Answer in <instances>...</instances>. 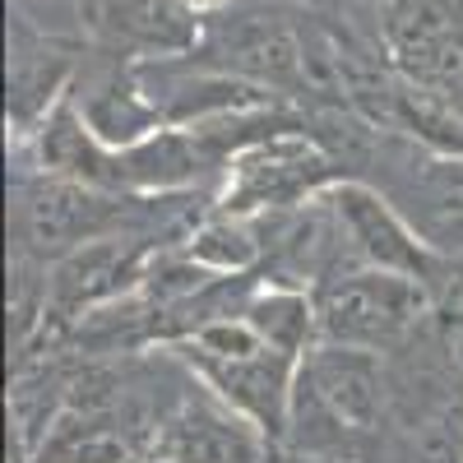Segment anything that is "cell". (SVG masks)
Instances as JSON below:
<instances>
[{
    "label": "cell",
    "mask_w": 463,
    "mask_h": 463,
    "mask_svg": "<svg viewBox=\"0 0 463 463\" xmlns=\"http://www.w3.org/2000/svg\"><path fill=\"white\" fill-rule=\"evenodd\" d=\"M176 357L195 371V380L209 394H218L227 408H237L246 421H255L274 445L288 440L301 357L269 343L246 316L200 325L195 334L176 343Z\"/></svg>",
    "instance_id": "1"
},
{
    "label": "cell",
    "mask_w": 463,
    "mask_h": 463,
    "mask_svg": "<svg viewBox=\"0 0 463 463\" xmlns=\"http://www.w3.org/2000/svg\"><path fill=\"white\" fill-rule=\"evenodd\" d=\"M380 408H384V371L375 347L320 338L301 357L288 436L306 421H325V427L338 431V440H353L375 431Z\"/></svg>",
    "instance_id": "2"
},
{
    "label": "cell",
    "mask_w": 463,
    "mask_h": 463,
    "mask_svg": "<svg viewBox=\"0 0 463 463\" xmlns=\"http://www.w3.org/2000/svg\"><path fill=\"white\" fill-rule=\"evenodd\" d=\"M320 338L357 343V347H390L408 338L427 316H436L431 283L412 274H390V269H357L329 283L320 297Z\"/></svg>",
    "instance_id": "3"
},
{
    "label": "cell",
    "mask_w": 463,
    "mask_h": 463,
    "mask_svg": "<svg viewBox=\"0 0 463 463\" xmlns=\"http://www.w3.org/2000/svg\"><path fill=\"white\" fill-rule=\"evenodd\" d=\"M329 158L320 144H311L297 130H274L227 158V185H222V213H260V209H283L306 204L334 181Z\"/></svg>",
    "instance_id": "4"
},
{
    "label": "cell",
    "mask_w": 463,
    "mask_h": 463,
    "mask_svg": "<svg viewBox=\"0 0 463 463\" xmlns=\"http://www.w3.org/2000/svg\"><path fill=\"white\" fill-rule=\"evenodd\" d=\"M320 204H329V213L338 218V232L347 237V246L357 250V260L366 269H390V274H412L421 283L440 279V250L436 241H427L421 232L380 195L366 181H329L320 195Z\"/></svg>",
    "instance_id": "5"
},
{
    "label": "cell",
    "mask_w": 463,
    "mask_h": 463,
    "mask_svg": "<svg viewBox=\"0 0 463 463\" xmlns=\"http://www.w3.org/2000/svg\"><path fill=\"white\" fill-rule=\"evenodd\" d=\"M380 37L408 84L463 93V14L454 0H384Z\"/></svg>",
    "instance_id": "6"
},
{
    "label": "cell",
    "mask_w": 463,
    "mask_h": 463,
    "mask_svg": "<svg viewBox=\"0 0 463 463\" xmlns=\"http://www.w3.org/2000/svg\"><path fill=\"white\" fill-rule=\"evenodd\" d=\"M153 463H269L274 440L218 394L181 403L148 445Z\"/></svg>",
    "instance_id": "7"
},
{
    "label": "cell",
    "mask_w": 463,
    "mask_h": 463,
    "mask_svg": "<svg viewBox=\"0 0 463 463\" xmlns=\"http://www.w3.org/2000/svg\"><path fill=\"white\" fill-rule=\"evenodd\" d=\"M148 274V246L135 237H93L61 255L52 274V311L80 316L93 306H107L126 297L130 288H144Z\"/></svg>",
    "instance_id": "8"
},
{
    "label": "cell",
    "mask_w": 463,
    "mask_h": 463,
    "mask_svg": "<svg viewBox=\"0 0 463 463\" xmlns=\"http://www.w3.org/2000/svg\"><path fill=\"white\" fill-rule=\"evenodd\" d=\"M24 218H28V237L37 241V250L70 255L74 246L107 237V222L116 218V190H98V185L47 172V181H37L28 190Z\"/></svg>",
    "instance_id": "9"
},
{
    "label": "cell",
    "mask_w": 463,
    "mask_h": 463,
    "mask_svg": "<svg viewBox=\"0 0 463 463\" xmlns=\"http://www.w3.org/2000/svg\"><path fill=\"white\" fill-rule=\"evenodd\" d=\"M384 126H394V130L412 135L417 144H427L436 158H463V107H454V98H445L436 89L399 80L390 93Z\"/></svg>",
    "instance_id": "10"
},
{
    "label": "cell",
    "mask_w": 463,
    "mask_h": 463,
    "mask_svg": "<svg viewBox=\"0 0 463 463\" xmlns=\"http://www.w3.org/2000/svg\"><path fill=\"white\" fill-rule=\"evenodd\" d=\"M241 316L269 343H279L283 353H292V357H306L320 343V306H316V297H306L301 288L264 283V288L250 292V301L241 306Z\"/></svg>",
    "instance_id": "11"
},
{
    "label": "cell",
    "mask_w": 463,
    "mask_h": 463,
    "mask_svg": "<svg viewBox=\"0 0 463 463\" xmlns=\"http://www.w3.org/2000/svg\"><path fill=\"white\" fill-rule=\"evenodd\" d=\"M107 19L130 43L158 52H181L195 43V10H185L181 0H107Z\"/></svg>",
    "instance_id": "12"
},
{
    "label": "cell",
    "mask_w": 463,
    "mask_h": 463,
    "mask_svg": "<svg viewBox=\"0 0 463 463\" xmlns=\"http://www.w3.org/2000/svg\"><path fill=\"white\" fill-rule=\"evenodd\" d=\"M255 255H260V241L241 213H222L195 227V237H190V260L204 264L209 274H241V269L255 264Z\"/></svg>",
    "instance_id": "13"
},
{
    "label": "cell",
    "mask_w": 463,
    "mask_h": 463,
    "mask_svg": "<svg viewBox=\"0 0 463 463\" xmlns=\"http://www.w3.org/2000/svg\"><path fill=\"white\" fill-rule=\"evenodd\" d=\"M421 190H427V204H431V218L440 227V237L463 241V158H440L427 172Z\"/></svg>",
    "instance_id": "14"
},
{
    "label": "cell",
    "mask_w": 463,
    "mask_h": 463,
    "mask_svg": "<svg viewBox=\"0 0 463 463\" xmlns=\"http://www.w3.org/2000/svg\"><path fill=\"white\" fill-rule=\"evenodd\" d=\"M436 338H440V353H445L449 371L463 380V292H454L449 301L436 306Z\"/></svg>",
    "instance_id": "15"
},
{
    "label": "cell",
    "mask_w": 463,
    "mask_h": 463,
    "mask_svg": "<svg viewBox=\"0 0 463 463\" xmlns=\"http://www.w3.org/2000/svg\"><path fill=\"white\" fill-rule=\"evenodd\" d=\"M269 463H357L347 454H325V449H297V445H274Z\"/></svg>",
    "instance_id": "16"
},
{
    "label": "cell",
    "mask_w": 463,
    "mask_h": 463,
    "mask_svg": "<svg viewBox=\"0 0 463 463\" xmlns=\"http://www.w3.org/2000/svg\"><path fill=\"white\" fill-rule=\"evenodd\" d=\"M185 10H195V14H209V10H218V5H227V0H181Z\"/></svg>",
    "instance_id": "17"
},
{
    "label": "cell",
    "mask_w": 463,
    "mask_h": 463,
    "mask_svg": "<svg viewBox=\"0 0 463 463\" xmlns=\"http://www.w3.org/2000/svg\"><path fill=\"white\" fill-rule=\"evenodd\" d=\"M148 463H153V458H148Z\"/></svg>",
    "instance_id": "18"
}]
</instances>
